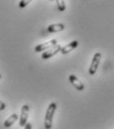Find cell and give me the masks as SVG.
Segmentation results:
<instances>
[{"mask_svg":"<svg viewBox=\"0 0 114 129\" xmlns=\"http://www.w3.org/2000/svg\"><path fill=\"white\" fill-rule=\"evenodd\" d=\"M57 110V103L56 102H51L47 108V111L45 114V121H44V125L46 129H51L53 125V118H54V114Z\"/></svg>","mask_w":114,"mask_h":129,"instance_id":"obj_1","label":"cell"},{"mask_svg":"<svg viewBox=\"0 0 114 129\" xmlns=\"http://www.w3.org/2000/svg\"><path fill=\"white\" fill-rule=\"evenodd\" d=\"M17 119H18V114H17V113H13L12 115H10V116L4 121V127H6V128L11 127V126L17 121Z\"/></svg>","mask_w":114,"mask_h":129,"instance_id":"obj_9","label":"cell"},{"mask_svg":"<svg viewBox=\"0 0 114 129\" xmlns=\"http://www.w3.org/2000/svg\"><path fill=\"white\" fill-rule=\"evenodd\" d=\"M6 108V104L5 102H3L2 100H0V110H4Z\"/></svg>","mask_w":114,"mask_h":129,"instance_id":"obj_12","label":"cell"},{"mask_svg":"<svg viewBox=\"0 0 114 129\" xmlns=\"http://www.w3.org/2000/svg\"><path fill=\"white\" fill-rule=\"evenodd\" d=\"M29 111H30V107L28 104H24L21 108V115H20V120H19V125L21 127L25 126L28 123V116H29Z\"/></svg>","mask_w":114,"mask_h":129,"instance_id":"obj_3","label":"cell"},{"mask_svg":"<svg viewBox=\"0 0 114 129\" xmlns=\"http://www.w3.org/2000/svg\"><path fill=\"white\" fill-rule=\"evenodd\" d=\"M68 81H69V82H70L78 90L82 91V90L84 89V84H83L82 81H81V80H80L78 77H75L74 75H70V76L68 77Z\"/></svg>","mask_w":114,"mask_h":129,"instance_id":"obj_6","label":"cell"},{"mask_svg":"<svg viewBox=\"0 0 114 129\" xmlns=\"http://www.w3.org/2000/svg\"><path fill=\"white\" fill-rule=\"evenodd\" d=\"M78 46H79V42H78L77 40H74V41L68 43L67 45H65V47H63L62 50H61V53H62L63 55H66V54H68L69 52H71L72 50H74Z\"/></svg>","mask_w":114,"mask_h":129,"instance_id":"obj_7","label":"cell"},{"mask_svg":"<svg viewBox=\"0 0 114 129\" xmlns=\"http://www.w3.org/2000/svg\"><path fill=\"white\" fill-rule=\"evenodd\" d=\"M65 29V25L62 23H57V24H52L48 27V32L49 33H57L61 32Z\"/></svg>","mask_w":114,"mask_h":129,"instance_id":"obj_8","label":"cell"},{"mask_svg":"<svg viewBox=\"0 0 114 129\" xmlns=\"http://www.w3.org/2000/svg\"><path fill=\"white\" fill-rule=\"evenodd\" d=\"M57 2V6H58V9L63 12L65 10V0H56Z\"/></svg>","mask_w":114,"mask_h":129,"instance_id":"obj_10","label":"cell"},{"mask_svg":"<svg viewBox=\"0 0 114 129\" xmlns=\"http://www.w3.org/2000/svg\"><path fill=\"white\" fill-rule=\"evenodd\" d=\"M0 79H1V75H0Z\"/></svg>","mask_w":114,"mask_h":129,"instance_id":"obj_14","label":"cell"},{"mask_svg":"<svg viewBox=\"0 0 114 129\" xmlns=\"http://www.w3.org/2000/svg\"><path fill=\"white\" fill-rule=\"evenodd\" d=\"M24 129H32V124L30 122H28L25 126H24Z\"/></svg>","mask_w":114,"mask_h":129,"instance_id":"obj_13","label":"cell"},{"mask_svg":"<svg viewBox=\"0 0 114 129\" xmlns=\"http://www.w3.org/2000/svg\"><path fill=\"white\" fill-rule=\"evenodd\" d=\"M61 50H62V46L59 45V44H57L56 46H54V47H52V48L49 49V50L45 51V52L42 54V59H43V60H48L50 58L54 57L55 55H57L59 52H61Z\"/></svg>","mask_w":114,"mask_h":129,"instance_id":"obj_4","label":"cell"},{"mask_svg":"<svg viewBox=\"0 0 114 129\" xmlns=\"http://www.w3.org/2000/svg\"><path fill=\"white\" fill-rule=\"evenodd\" d=\"M57 40L56 39H53V40H51L49 42H46V43H43V44H40V45H38V46H36V48H35V52L36 53H40V52H43V51H47V50H49L51 49L52 47H54V46H56L57 45Z\"/></svg>","mask_w":114,"mask_h":129,"instance_id":"obj_5","label":"cell"},{"mask_svg":"<svg viewBox=\"0 0 114 129\" xmlns=\"http://www.w3.org/2000/svg\"><path fill=\"white\" fill-rule=\"evenodd\" d=\"M101 54L100 53H95L93 58H92V61H91V64H90V67L88 69V74L90 76H93L96 71L98 69V66H99V63H100V60H101Z\"/></svg>","mask_w":114,"mask_h":129,"instance_id":"obj_2","label":"cell"},{"mask_svg":"<svg viewBox=\"0 0 114 129\" xmlns=\"http://www.w3.org/2000/svg\"><path fill=\"white\" fill-rule=\"evenodd\" d=\"M33 0H21L20 3H19V7L20 8H25L30 2H32Z\"/></svg>","mask_w":114,"mask_h":129,"instance_id":"obj_11","label":"cell"}]
</instances>
